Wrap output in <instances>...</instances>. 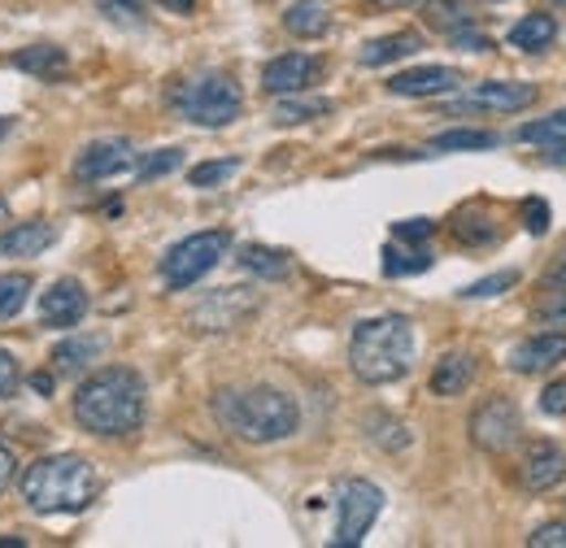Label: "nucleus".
<instances>
[{
    "label": "nucleus",
    "instance_id": "1",
    "mask_svg": "<svg viewBox=\"0 0 566 548\" xmlns=\"http://www.w3.org/2000/svg\"><path fill=\"white\" fill-rule=\"evenodd\" d=\"M144 405H148V388L132 366H105L92 379H83L78 392H74L78 426L92 431V435H105V440L140 431Z\"/></svg>",
    "mask_w": 566,
    "mask_h": 548
},
{
    "label": "nucleus",
    "instance_id": "2",
    "mask_svg": "<svg viewBox=\"0 0 566 548\" xmlns=\"http://www.w3.org/2000/svg\"><path fill=\"white\" fill-rule=\"evenodd\" d=\"M213 418L222 431H231L244 444H280L287 435H296V426H301L296 401L280 388H266V383L222 388L213 397Z\"/></svg>",
    "mask_w": 566,
    "mask_h": 548
},
{
    "label": "nucleus",
    "instance_id": "3",
    "mask_svg": "<svg viewBox=\"0 0 566 548\" xmlns=\"http://www.w3.org/2000/svg\"><path fill=\"white\" fill-rule=\"evenodd\" d=\"M415 352H419L415 323L406 314H379V318L357 323L354 340H349V366L361 383L384 388L410 375Z\"/></svg>",
    "mask_w": 566,
    "mask_h": 548
},
{
    "label": "nucleus",
    "instance_id": "4",
    "mask_svg": "<svg viewBox=\"0 0 566 548\" xmlns=\"http://www.w3.org/2000/svg\"><path fill=\"white\" fill-rule=\"evenodd\" d=\"M101 492L96 466L78 453H57V457H40L35 466H27L22 475V500L35 514H83Z\"/></svg>",
    "mask_w": 566,
    "mask_h": 548
},
{
    "label": "nucleus",
    "instance_id": "5",
    "mask_svg": "<svg viewBox=\"0 0 566 548\" xmlns=\"http://www.w3.org/2000/svg\"><path fill=\"white\" fill-rule=\"evenodd\" d=\"M175 109H179V118H188L197 127H231L244 114V92H240V83L231 74L206 70V74L179 83Z\"/></svg>",
    "mask_w": 566,
    "mask_h": 548
},
{
    "label": "nucleus",
    "instance_id": "6",
    "mask_svg": "<svg viewBox=\"0 0 566 548\" xmlns=\"http://www.w3.org/2000/svg\"><path fill=\"white\" fill-rule=\"evenodd\" d=\"M227 253H231V235H227V231H197V235L179 240V244L161 257V283H166L170 292H184V287L201 283Z\"/></svg>",
    "mask_w": 566,
    "mask_h": 548
},
{
    "label": "nucleus",
    "instance_id": "7",
    "mask_svg": "<svg viewBox=\"0 0 566 548\" xmlns=\"http://www.w3.org/2000/svg\"><path fill=\"white\" fill-rule=\"evenodd\" d=\"M384 509V492L370 479H345L336 487V536L332 545L336 548H354L366 540V531L375 527Z\"/></svg>",
    "mask_w": 566,
    "mask_h": 548
},
{
    "label": "nucleus",
    "instance_id": "8",
    "mask_svg": "<svg viewBox=\"0 0 566 548\" xmlns=\"http://www.w3.org/2000/svg\"><path fill=\"white\" fill-rule=\"evenodd\" d=\"M258 305H262V296L253 292V287H218L210 292L206 301H197L192 305V314H188V327L192 331H235L244 318H253L258 314Z\"/></svg>",
    "mask_w": 566,
    "mask_h": 548
},
{
    "label": "nucleus",
    "instance_id": "9",
    "mask_svg": "<svg viewBox=\"0 0 566 548\" xmlns=\"http://www.w3.org/2000/svg\"><path fill=\"white\" fill-rule=\"evenodd\" d=\"M523 435V413L510 397H489L480 410L471 413V440L484 453H510Z\"/></svg>",
    "mask_w": 566,
    "mask_h": 548
},
{
    "label": "nucleus",
    "instance_id": "10",
    "mask_svg": "<svg viewBox=\"0 0 566 548\" xmlns=\"http://www.w3.org/2000/svg\"><path fill=\"white\" fill-rule=\"evenodd\" d=\"M541 101V87L536 83H514V78H489V83H475L462 101L449 105V114H467V109H489V114H518V109H532Z\"/></svg>",
    "mask_w": 566,
    "mask_h": 548
},
{
    "label": "nucleus",
    "instance_id": "11",
    "mask_svg": "<svg viewBox=\"0 0 566 548\" xmlns=\"http://www.w3.org/2000/svg\"><path fill=\"white\" fill-rule=\"evenodd\" d=\"M132 166H136V148L118 136L92 139V144H83L78 157H74V175L87 179V183L114 179V175H123V170H132Z\"/></svg>",
    "mask_w": 566,
    "mask_h": 548
},
{
    "label": "nucleus",
    "instance_id": "12",
    "mask_svg": "<svg viewBox=\"0 0 566 548\" xmlns=\"http://www.w3.org/2000/svg\"><path fill=\"white\" fill-rule=\"evenodd\" d=\"M323 78V62L310 53H283L275 62L262 66V87L271 96H292V92H310Z\"/></svg>",
    "mask_w": 566,
    "mask_h": 548
},
{
    "label": "nucleus",
    "instance_id": "13",
    "mask_svg": "<svg viewBox=\"0 0 566 548\" xmlns=\"http://www.w3.org/2000/svg\"><path fill=\"white\" fill-rule=\"evenodd\" d=\"M518 479L527 492H549L566 479V449L554 440H536L523 449V462H518Z\"/></svg>",
    "mask_w": 566,
    "mask_h": 548
},
{
    "label": "nucleus",
    "instance_id": "14",
    "mask_svg": "<svg viewBox=\"0 0 566 548\" xmlns=\"http://www.w3.org/2000/svg\"><path fill=\"white\" fill-rule=\"evenodd\" d=\"M558 361H566V331H541V336L510 348L514 375H541V370H554Z\"/></svg>",
    "mask_w": 566,
    "mask_h": 548
},
{
    "label": "nucleus",
    "instance_id": "15",
    "mask_svg": "<svg viewBox=\"0 0 566 548\" xmlns=\"http://www.w3.org/2000/svg\"><path fill=\"white\" fill-rule=\"evenodd\" d=\"M40 314H44V327H78L83 314H87V292L78 278H57L44 301H40Z\"/></svg>",
    "mask_w": 566,
    "mask_h": 548
},
{
    "label": "nucleus",
    "instance_id": "16",
    "mask_svg": "<svg viewBox=\"0 0 566 548\" xmlns=\"http://www.w3.org/2000/svg\"><path fill=\"white\" fill-rule=\"evenodd\" d=\"M462 83V70L453 66H415V70H401L388 78V92L392 96H444Z\"/></svg>",
    "mask_w": 566,
    "mask_h": 548
},
{
    "label": "nucleus",
    "instance_id": "17",
    "mask_svg": "<svg viewBox=\"0 0 566 548\" xmlns=\"http://www.w3.org/2000/svg\"><path fill=\"white\" fill-rule=\"evenodd\" d=\"M57 244V226L53 222H18L0 235V257H40L44 249Z\"/></svg>",
    "mask_w": 566,
    "mask_h": 548
},
{
    "label": "nucleus",
    "instance_id": "18",
    "mask_svg": "<svg viewBox=\"0 0 566 548\" xmlns=\"http://www.w3.org/2000/svg\"><path fill=\"white\" fill-rule=\"evenodd\" d=\"M423 49V35L419 31H392V35H379V40H366L357 62L361 66H392L401 57H415Z\"/></svg>",
    "mask_w": 566,
    "mask_h": 548
},
{
    "label": "nucleus",
    "instance_id": "19",
    "mask_svg": "<svg viewBox=\"0 0 566 548\" xmlns=\"http://www.w3.org/2000/svg\"><path fill=\"white\" fill-rule=\"evenodd\" d=\"M471 379H475V357L462 352V348H453V352H444V357L436 361V370H431V392H436V397H462V392L471 388Z\"/></svg>",
    "mask_w": 566,
    "mask_h": 548
},
{
    "label": "nucleus",
    "instance_id": "20",
    "mask_svg": "<svg viewBox=\"0 0 566 548\" xmlns=\"http://www.w3.org/2000/svg\"><path fill=\"white\" fill-rule=\"evenodd\" d=\"M283 27H287L296 40H318V35H327V27H332V4H327V0H296V4H287Z\"/></svg>",
    "mask_w": 566,
    "mask_h": 548
},
{
    "label": "nucleus",
    "instance_id": "21",
    "mask_svg": "<svg viewBox=\"0 0 566 548\" xmlns=\"http://www.w3.org/2000/svg\"><path fill=\"white\" fill-rule=\"evenodd\" d=\"M9 66H18V70H27V74H35V78H44V83H53V78H62V74L71 70V57H66V49H57V44H35V49L13 53Z\"/></svg>",
    "mask_w": 566,
    "mask_h": 548
},
{
    "label": "nucleus",
    "instance_id": "22",
    "mask_svg": "<svg viewBox=\"0 0 566 548\" xmlns=\"http://www.w3.org/2000/svg\"><path fill=\"white\" fill-rule=\"evenodd\" d=\"M558 35V18L554 13H527L510 27V44L523 49V53H545Z\"/></svg>",
    "mask_w": 566,
    "mask_h": 548
},
{
    "label": "nucleus",
    "instance_id": "23",
    "mask_svg": "<svg viewBox=\"0 0 566 548\" xmlns=\"http://www.w3.org/2000/svg\"><path fill=\"white\" fill-rule=\"evenodd\" d=\"M336 105L327 101V96H305V92H292V96H283L280 105H275V114H271V123H280V127H296V123H314V118H327Z\"/></svg>",
    "mask_w": 566,
    "mask_h": 548
},
{
    "label": "nucleus",
    "instance_id": "24",
    "mask_svg": "<svg viewBox=\"0 0 566 548\" xmlns=\"http://www.w3.org/2000/svg\"><path fill=\"white\" fill-rule=\"evenodd\" d=\"M101 352H105V336H74V340H62V344H57L49 361H57V370L74 375V370L92 366V361H96Z\"/></svg>",
    "mask_w": 566,
    "mask_h": 548
},
{
    "label": "nucleus",
    "instance_id": "25",
    "mask_svg": "<svg viewBox=\"0 0 566 548\" xmlns=\"http://www.w3.org/2000/svg\"><path fill=\"white\" fill-rule=\"evenodd\" d=\"M501 136L493 131H475V127H453V131H440L431 139L436 152H484V148H496Z\"/></svg>",
    "mask_w": 566,
    "mask_h": 548
},
{
    "label": "nucleus",
    "instance_id": "26",
    "mask_svg": "<svg viewBox=\"0 0 566 548\" xmlns=\"http://www.w3.org/2000/svg\"><path fill=\"white\" fill-rule=\"evenodd\" d=\"M240 266L253 274H262V278H287V253L280 249H266V244H244L240 249Z\"/></svg>",
    "mask_w": 566,
    "mask_h": 548
},
{
    "label": "nucleus",
    "instance_id": "27",
    "mask_svg": "<svg viewBox=\"0 0 566 548\" xmlns=\"http://www.w3.org/2000/svg\"><path fill=\"white\" fill-rule=\"evenodd\" d=\"M27 296H31V274H0V323H9V318H18L22 314V305H27Z\"/></svg>",
    "mask_w": 566,
    "mask_h": 548
},
{
    "label": "nucleus",
    "instance_id": "28",
    "mask_svg": "<svg viewBox=\"0 0 566 548\" xmlns=\"http://www.w3.org/2000/svg\"><path fill=\"white\" fill-rule=\"evenodd\" d=\"M366 431H370V440L384 444L388 453L410 449V431H406V422H397V418H388V413H370V418H366Z\"/></svg>",
    "mask_w": 566,
    "mask_h": 548
},
{
    "label": "nucleus",
    "instance_id": "29",
    "mask_svg": "<svg viewBox=\"0 0 566 548\" xmlns=\"http://www.w3.org/2000/svg\"><path fill=\"white\" fill-rule=\"evenodd\" d=\"M427 22H431L436 31H444V35H453V31L471 27L475 18L467 13V4H462V0H431V4H427Z\"/></svg>",
    "mask_w": 566,
    "mask_h": 548
},
{
    "label": "nucleus",
    "instance_id": "30",
    "mask_svg": "<svg viewBox=\"0 0 566 548\" xmlns=\"http://www.w3.org/2000/svg\"><path fill=\"white\" fill-rule=\"evenodd\" d=\"M427 266H431V253H427V249H415V253H406V249H397V244L384 249V274H388V278L423 274Z\"/></svg>",
    "mask_w": 566,
    "mask_h": 548
},
{
    "label": "nucleus",
    "instance_id": "31",
    "mask_svg": "<svg viewBox=\"0 0 566 548\" xmlns=\"http://www.w3.org/2000/svg\"><path fill=\"white\" fill-rule=\"evenodd\" d=\"M514 139H523V144H558V139H566V109H554L549 118H536V123L518 127Z\"/></svg>",
    "mask_w": 566,
    "mask_h": 548
},
{
    "label": "nucleus",
    "instance_id": "32",
    "mask_svg": "<svg viewBox=\"0 0 566 548\" xmlns=\"http://www.w3.org/2000/svg\"><path fill=\"white\" fill-rule=\"evenodd\" d=\"M179 166H184V148H161V152H148L144 161H136V179L153 183V179H161V175H170Z\"/></svg>",
    "mask_w": 566,
    "mask_h": 548
},
{
    "label": "nucleus",
    "instance_id": "33",
    "mask_svg": "<svg viewBox=\"0 0 566 548\" xmlns=\"http://www.w3.org/2000/svg\"><path fill=\"white\" fill-rule=\"evenodd\" d=\"M235 170H240V157L201 161V166H192V170H188V183H192V188H218V183H227Z\"/></svg>",
    "mask_w": 566,
    "mask_h": 548
},
{
    "label": "nucleus",
    "instance_id": "34",
    "mask_svg": "<svg viewBox=\"0 0 566 548\" xmlns=\"http://www.w3.org/2000/svg\"><path fill=\"white\" fill-rule=\"evenodd\" d=\"M96 9L118 27H144L148 22V0H96Z\"/></svg>",
    "mask_w": 566,
    "mask_h": 548
},
{
    "label": "nucleus",
    "instance_id": "35",
    "mask_svg": "<svg viewBox=\"0 0 566 548\" xmlns=\"http://www.w3.org/2000/svg\"><path fill=\"white\" fill-rule=\"evenodd\" d=\"M518 283V271H496L489 278H480V283H471V287H462V296L467 301H489V296H501V292H510Z\"/></svg>",
    "mask_w": 566,
    "mask_h": 548
},
{
    "label": "nucleus",
    "instance_id": "36",
    "mask_svg": "<svg viewBox=\"0 0 566 548\" xmlns=\"http://www.w3.org/2000/svg\"><path fill=\"white\" fill-rule=\"evenodd\" d=\"M527 548H566V523H545L527 536Z\"/></svg>",
    "mask_w": 566,
    "mask_h": 548
},
{
    "label": "nucleus",
    "instance_id": "37",
    "mask_svg": "<svg viewBox=\"0 0 566 548\" xmlns=\"http://www.w3.org/2000/svg\"><path fill=\"white\" fill-rule=\"evenodd\" d=\"M449 40H453L458 49H467V53H493V40H489V35H480V31H475V22H471V27H462V31H453Z\"/></svg>",
    "mask_w": 566,
    "mask_h": 548
},
{
    "label": "nucleus",
    "instance_id": "38",
    "mask_svg": "<svg viewBox=\"0 0 566 548\" xmlns=\"http://www.w3.org/2000/svg\"><path fill=\"white\" fill-rule=\"evenodd\" d=\"M18 361H13V352H4L0 348V401H9V397H18Z\"/></svg>",
    "mask_w": 566,
    "mask_h": 548
},
{
    "label": "nucleus",
    "instance_id": "39",
    "mask_svg": "<svg viewBox=\"0 0 566 548\" xmlns=\"http://www.w3.org/2000/svg\"><path fill=\"white\" fill-rule=\"evenodd\" d=\"M536 323H545V327H563L566 323V292L554 287V301H545V305L536 309Z\"/></svg>",
    "mask_w": 566,
    "mask_h": 548
},
{
    "label": "nucleus",
    "instance_id": "40",
    "mask_svg": "<svg viewBox=\"0 0 566 548\" xmlns=\"http://www.w3.org/2000/svg\"><path fill=\"white\" fill-rule=\"evenodd\" d=\"M523 218H527V231H532V235H545V231H549V205H545V201H536V197L523 201Z\"/></svg>",
    "mask_w": 566,
    "mask_h": 548
},
{
    "label": "nucleus",
    "instance_id": "41",
    "mask_svg": "<svg viewBox=\"0 0 566 548\" xmlns=\"http://www.w3.org/2000/svg\"><path fill=\"white\" fill-rule=\"evenodd\" d=\"M541 410L554 413V418H563V413H566V379H558V383H549V388L541 392Z\"/></svg>",
    "mask_w": 566,
    "mask_h": 548
},
{
    "label": "nucleus",
    "instance_id": "42",
    "mask_svg": "<svg viewBox=\"0 0 566 548\" xmlns=\"http://www.w3.org/2000/svg\"><path fill=\"white\" fill-rule=\"evenodd\" d=\"M431 231H436V226H431L427 218H410V222H397V226H392V235H397V240H410V244L427 240Z\"/></svg>",
    "mask_w": 566,
    "mask_h": 548
},
{
    "label": "nucleus",
    "instance_id": "43",
    "mask_svg": "<svg viewBox=\"0 0 566 548\" xmlns=\"http://www.w3.org/2000/svg\"><path fill=\"white\" fill-rule=\"evenodd\" d=\"M545 287H558V292H566V249L558 253V262L549 266V274H545Z\"/></svg>",
    "mask_w": 566,
    "mask_h": 548
},
{
    "label": "nucleus",
    "instance_id": "44",
    "mask_svg": "<svg viewBox=\"0 0 566 548\" xmlns=\"http://www.w3.org/2000/svg\"><path fill=\"white\" fill-rule=\"evenodd\" d=\"M545 161H549V166H566V139H558V144H549Z\"/></svg>",
    "mask_w": 566,
    "mask_h": 548
},
{
    "label": "nucleus",
    "instance_id": "45",
    "mask_svg": "<svg viewBox=\"0 0 566 548\" xmlns=\"http://www.w3.org/2000/svg\"><path fill=\"white\" fill-rule=\"evenodd\" d=\"M13 479V453L0 444V483H9Z\"/></svg>",
    "mask_w": 566,
    "mask_h": 548
},
{
    "label": "nucleus",
    "instance_id": "46",
    "mask_svg": "<svg viewBox=\"0 0 566 548\" xmlns=\"http://www.w3.org/2000/svg\"><path fill=\"white\" fill-rule=\"evenodd\" d=\"M157 4H166L170 13H184V18H188V13L197 9V0H157Z\"/></svg>",
    "mask_w": 566,
    "mask_h": 548
},
{
    "label": "nucleus",
    "instance_id": "47",
    "mask_svg": "<svg viewBox=\"0 0 566 548\" xmlns=\"http://www.w3.org/2000/svg\"><path fill=\"white\" fill-rule=\"evenodd\" d=\"M31 388L35 392H53V375H31Z\"/></svg>",
    "mask_w": 566,
    "mask_h": 548
},
{
    "label": "nucleus",
    "instance_id": "48",
    "mask_svg": "<svg viewBox=\"0 0 566 548\" xmlns=\"http://www.w3.org/2000/svg\"><path fill=\"white\" fill-rule=\"evenodd\" d=\"M375 4H388V9H401V4H415V0H375Z\"/></svg>",
    "mask_w": 566,
    "mask_h": 548
},
{
    "label": "nucleus",
    "instance_id": "49",
    "mask_svg": "<svg viewBox=\"0 0 566 548\" xmlns=\"http://www.w3.org/2000/svg\"><path fill=\"white\" fill-rule=\"evenodd\" d=\"M9 136V118H0V139Z\"/></svg>",
    "mask_w": 566,
    "mask_h": 548
}]
</instances>
